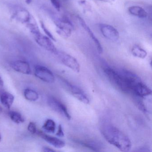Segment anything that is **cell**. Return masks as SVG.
<instances>
[{
    "label": "cell",
    "mask_w": 152,
    "mask_h": 152,
    "mask_svg": "<svg viewBox=\"0 0 152 152\" xmlns=\"http://www.w3.org/2000/svg\"><path fill=\"white\" fill-rule=\"evenodd\" d=\"M37 133L46 142L56 148H61L65 146V143L58 138L48 135L40 131H38Z\"/></svg>",
    "instance_id": "obj_11"
},
{
    "label": "cell",
    "mask_w": 152,
    "mask_h": 152,
    "mask_svg": "<svg viewBox=\"0 0 152 152\" xmlns=\"http://www.w3.org/2000/svg\"><path fill=\"white\" fill-rule=\"evenodd\" d=\"M24 96L26 99L32 102L37 101L39 98V94L37 91L30 88H26L25 90Z\"/></svg>",
    "instance_id": "obj_16"
},
{
    "label": "cell",
    "mask_w": 152,
    "mask_h": 152,
    "mask_svg": "<svg viewBox=\"0 0 152 152\" xmlns=\"http://www.w3.org/2000/svg\"><path fill=\"white\" fill-rule=\"evenodd\" d=\"M28 131L32 134H35L38 132L36 124L34 122H31L27 127Z\"/></svg>",
    "instance_id": "obj_23"
},
{
    "label": "cell",
    "mask_w": 152,
    "mask_h": 152,
    "mask_svg": "<svg viewBox=\"0 0 152 152\" xmlns=\"http://www.w3.org/2000/svg\"><path fill=\"white\" fill-rule=\"evenodd\" d=\"M131 52L134 56L142 59H144L147 56L146 50L138 46H134L132 49Z\"/></svg>",
    "instance_id": "obj_19"
},
{
    "label": "cell",
    "mask_w": 152,
    "mask_h": 152,
    "mask_svg": "<svg viewBox=\"0 0 152 152\" xmlns=\"http://www.w3.org/2000/svg\"><path fill=\"white\" fill-rule=\"evenodd\" d=\"M99 28L102 35L107 39L115 41L119 39V32L113 26L106 24H100Z\"/></svg>",
    "instance_id": "obj_9"
},
{
    "label": "cell",
    "mask_w": 152,
    "mask_h": 152,
    "mask_svg": "<svg viewBox=\"0 0 152 152\" xmlns=\"http://www.w3.org/2000/svg\"><path fill=\"white\" fill-rule=\"evenodd\" d=\"M26 27L29 29L32 34H34L40 32L36 20L33 17H32L31 20L26 24Z\"/></svg>",
    "instance_id": "obj_20"
},
{
    "label": "cell",
    "mask_w": 152,
    "mask_h": 152,
    "mask_svg": "<svg viewBox=\"0 0 152 152\" xmlns=\"http://www.w3.org/2000/svg\"><path fill=\"white\" fill-rule=\"evenodd\" d=\"M11 68L18 72L25 75L31 73V69L30 64L24 60H16L10 64Z\"/></svg>",
    "instance_id": "obj_10"
},
{
    "label": "cell",
    "mask_w": 152,
    "mask_h": 152,
    "mask_svg": "<svg viewBox=\"0 0 152 152\" xmlns=\"http://www.w3.org/2000/svg\"><path fill=\"white\" fill-rule=\"evenodd\" d=\"M54 23L57 28V33L59 35L64 38H68L71 36L74 27L68 18L64 17L56 18L55 19Z\"/></svg>",
    "instance_id": "obj_3"
},
{
    "label": "cell",
    "mask_w": 152,
    "mask_h": 152,
    "mask_svg": "<svg viewBox=\"0 0 152 152\" xmlns=\"http://www.w3.org/2000/svg\"><path fill=\"white\" fill-rule=\"evenodd\" d=\"M56 127L55 122L52 119H48L44 122L42 129L49 133H54L56 132Z\"/></svg>",
    "instance_id": "obj_18"
},
{
    "label": "cell",
    "mask_w": 152,
    "mask_h": 152,
    "mask_svg": "<svg viewBox=\"0 0 152 152\" xmlns=\"http://www.w3.org/2000/svg\"><path fill=\"white\" fill-rule=\"evenodd\" d=\"M33 35L35 42L39 46L48 51L56 54L58 50L51 39L48 36L43 35L41 32L33 34Z\"/></svg>",
    "instance_id": "obj_5"
},
{
    "label": "cell",
    "mask_w": 152,
    "mask_h": 152,
    "mask_svg": "<svg viewBox=\"0 0 152 152\" xmlns=\"http://www.w3.org/2000/svg\"><path fill=\"white\" fill-rule=\"evenodd\" d=\"M34 74L39 80L47 83H52L55 82V77L53 72L46 66H36L34 68Z\"/></svg>",
    "instance_id": "obj_7"
},
{
    "label": "cell",
    "mask_w": 152,
    "mask_h": 152,
    "mask_svg": "<svg viewBox=\"0 0 152 152\" xmlns=\"http://www.w3.org/2000/svg\"><path fill=\"white\" fill-rule=\"evenodd\" d=\"M82 145L95 151H99V145L94 142H83Z\"/></svg>",
    "instance_id": "obj_21"
},
{
    "label": "cell",
    "mask_w": 152,
    "mask_h": 152,
    "mask_svg": "<svg viewBox=\"0 0 152 152\" xmlns=\"http://www.w3.org/2000/svg\"><path fill=\"white\" fill-rule=\"evenodd\" d=\"M32 15L25 9L20 8L15 10L12 18L21 23L26 24L31 18Z\"/></svg>",
    "instance_id": "obj_12"
},
{
    "label": "cell",
    "mask_w": 152,
    "mask_h": 152,
    "mask_svg": "<svg viewBox=\"0 0 152 152\" xmlns=\"http://www.w3.org/2000/svg\"><path fill=\"white\" fill-rule=\"evenodd\" d=\"M129 13L132 15L135 16L140 18H145L147 17L146 11L138 6H132L128 9Z\"/></svg>",
    "instance_id": "obj_15"
},
{
    "label": "cell",
    "mask_w": 152,
    "mask_h": 152,
    "mask_svg": "<svg viewBox=\"0 0 152 152\" xmlns=\"http://www.w3.org/2000/svg\"><path fill=\"white\" fill-rule=\"evenodd\" d=\"M53 7L58 10L59 11L60 10V4L59 0H50Z\"/></svg>",
    "instance_id": "obj_24"
},
{
    "label": "cell",
    "mask_w": 152,
    "mask_h": 152,
    "mask_svg": "<svg viewBox=\"0 0 152 152\" xmlns=\"http://www.w3.org/2000/svg\"><path fill=\"white\" fill-rule=\"evenodd\" d=\"M55 55L57 56L61 63L76 73L80 72V67L76 58L65 52L57 50Z\"/></svg>",
    "instance_id": "obj_4"
},
{
    "label": "cell",
    "mask_w": 152,
    "mask_h": 152,
    "mask_svg": "<svg viewBox=\"0 0 152 152\" xmlns=\"http://www.w3.org/2000/svg\"><path fill=\"white\" fill-rule=\"evenodd\" d=\"M100 1H102V0H100Z\"/></svg>",
    "instance_id": "obj_29"
},
{
    "label": "cell",
    "mask_w": 152,
    "mask_h": 152,
    "mask_svg": "<svg viewBox=\"0 0 152 152\" xmlns=\"http://www.w3.org/2000/svg\"><path fill=\"white\" fill-rule=\"evenodd\" d=\"M8 114L11 121L15 123L20 124L23 123L25 121L24 118L22 115L16 111H10Z\"/></svg>",
    "instance_id": "obj_17"
},
{
    "label": "cell",
    "mask_w": 152,
    "mask_h": 152,
    "mask_svg": "<svg viewBox=\"0 0 152 152\" xmlns=\"http://www.w3.org/2000/svg\"><path fill=\"white\" fill-rule=\"evenodd\" d=\"M56 135L59 137H63L64 135L63 128L61 125H59L58 126V131L56 132Z\"/></svg>",
    "instance_id": "obj_25"
},
{
    "label": "cell",
    "mask_w": 152,
    "mask_h": 152,
    "mask_svg": "<svg viewBox=\"0 0 152 152\" xmlns=\"http://www.w3.org/2000/svg\"><path fill=\"white\" fill-rule=\"evenodd\" d=\"M101 132L105 139L122 152H129L132 147L129 138L116 127L111 125L102 127Z\"/></svg>",
    "instance_id": "obj_1"
},
{
    "label": "cell",
    "mask_w": 152,
    "mask_h": 152,
    "mask_svg": "<svg viewBox=\"0 0 152 152\" xmlns=\"http://www.w3.org/2000/svg\"><path fill=\"white\" fill-rule=\"evenodd\" d=\"M3 86H4V81H3L2 78L0 76V86L2 87Z\"/></svg>",
    "instance_id": "obj_27"
},
{
    "label": "cell",
    "mask_w": 152,
    "mask_h": 152,
    "mask_svg": "<svg viewBox=\"0 0 152 152\" xmlns=\"http://www.w3.org/2000/svg\"><path fill=\"white\" fill-rule=\"evenodd\" d=\"M2 140V136H1V133H0V142H1Z\"/></svg>",
    "instance_id": "obj_28"
},
{
    "label": "cell",
    "mask_w": 152,
    "mask_h": 152,
    "mask_svg": "<svg viewBox=\"0 0 152 152\" xmlns=\"http://www.w3.org/2000/svg\"><path fill=\"white\" fill-rule=\"evenodd\" d=\"M63 84L66 89L78 100L83 104H88L90 101L87 95L80 88L71 84L66 80H63Z\"/></svg>",
    "instance_id": "obj_6"
},
{
    "label": "cell",
    "mask_w": 152,
    "mask_h": 152,
    "mask_svg": "<svg viewBox=\"0 0 152 152\" xmlns=\"http://www.w3.org/2000/svg\"><path fill=\"white\" fill-rule=\"evenodd\" d=\"M43 149V151L45 152H55V150L53 149H51V148H50L48 147H44L42 148Z\"/></svg>",
    "instance_id": "obj_26"
},
{
    "label": "cell",
    "mask_w": 152,
    "mask_h": 152,
    "mask_svg": "<svg viewBox=\"0 0 152 152\" xmlns=\"http://www.w3.org/2000/svg\"><path fill=\"white\" fill-rule=\"evenodd\" d=\"M40 25L42 29V30L44 31V32L46 34L47 36H48V37L50 39H51L52 41H56V39H55V37H54V36H53V34H51V33L50 31L47 28V27H46L44 23H43V22H42V21H41Z\"/></svg>",
    "instance_id": "obj_22"
},
{
    "label": "cell",
    "mask_w": 152,
    "mask_h": 152,
    "mask_svg": "<svg viewBox=\"0 0 152 152\" xmlns=\"http://www.w3.org/2000/svg\"><path fill=\"white\" fill-rule=\"evenodd\" d=\"M15 99L14 95L8 91H4L0 95V101L1 104L8 109H10Z\"/></svg>",
    "instance_id": "obj_14"
},
{
    "label": "cell",
    "mask_w": 152,
    "mask_h": 152,
    "mask_svg": "<svg viewBox=\"0 0 152 152\" xmlns=\"http://www.w3.org/2000/svg\"><path fill=\"white\" fill-rule=\"evenodd\" d=\"M48 103L50 107L55 112L65 117L67 120H71V115L66 107L58 99L54 97L50 96L48 98Z\"/></svg>",
    "instance_id": "obj_8"
},
{
    "label": "cell",
    "mask_w": 152,
    "mask_h": 152,
    "mask_svg": "<svg viewBox=\"0 0 152 152\" xmlns=\"http://www.w3.org/2000/svg\"><path fill=\"white\" fill-rule=\"evenodd\" d=\"M78 19H79L80 24L81 25L82 27L87 32V33L89 35L91 39L94 42V43H95V45H96L97 50L99 53V54H102V53H103V48H102V46H101V44H100V42H99V40L94 35L93 32L91 30L90 28L88 26L87 23H85V21H84L81 17L80 16H78Z\"/></svg>",
    "instance_id": "obj_13"
},
{
    "label": "cell",
    "mask_w": 152,
    "mask_h": 152,
    "mask_svg": "<svg viewBox=\"0 0 152 152\" xmlns=\"http://www.w3.org/2000/svg\"><path fill=\"white\" fill-rule=\"evenodd\" d=\"M104 72L110 81L118 88L124 92H130L128 85L118 71L111 68L104 69Z\"/></svg>",
    "instance_id": "obj_2"
}]
</instances>
